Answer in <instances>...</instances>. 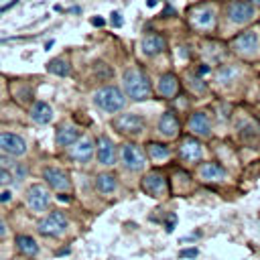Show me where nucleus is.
Returning a JSON list of instances; mask_svg holds the SVG:
<instances>
[{
  "label": "nucleus",
  "mask_w": 260,
  "mask_h": 260,
  "mask_svg": "<svg viewBox=\"0 0 260 260\" xmlns=\"http://www.w3.org/2000/svg\"><path fill=\"white\" fill-rule=\"evenodd\" d=\"M236 128H238V136H240V140L244 144H254L260 138V126L252 118H248V116L244 120H240Z\"/></svg>",
  "instance_id": "obj_21"
},
{
  "label": "nucleus",
  "mask_w": 260,
  "mask_h": 260,
  "mask_svg": "<svg viewBox=\"0 0 260 260\" xmlns=\"http://www.w3.org/2000/svg\"><path fill=\"white\" fill-rule=\"evenodd\" d=\"M187 128L193 136H199V138H207L211 136V120L207 116V112L199 110V112H193L189 116V122H187Z\"/></svg>",
  "instance_id": "obj_14"
},
{
  "label": "nucleus",
  "mask_w": 260,
  "mask_h": 260,
  "mask_svg": "<svg viewBox=\"0 0 260 260\" xmlns=\"http://www.w3.org/2000/svg\"><path fill=\"white\" fill-rule=\"evenodd\" d=\"M260 49V39L256 30H244L232 41V51L244 59H254Z\"/></svg>",
  "instance_id": "obj_4"
},
{
  "label": "nucleus",
  "mask_w": 260,
  "mask_h": 260,
  "mask_svg": "<svg viewBox=\"0 0 260 260\" xmlns=\"http://www.w3.org/2000/svg\"><path fill=\"white\" fill-rule=\"evenodd\" d=\"M199 179L203 183H223L228 179V171L219 162H203L199 167Z\"/></svg>",
  "instance_id": "obj_18"
},
{
  "label": "nucleus",
  "mask_w": 260,
  "mask_h": 260,
  "mask_svg": "<svg viewBox=\"0 0 260 260\" xmlns=\"http://www.w3.org/2000/svg\"><path fill=\"white\" fill-rule=\"evenodd\" d=\"M12 199V193L10 191H2L0 193V203H6V201H10Z\"/></svg>",
  "instance_id": "obj_35"
},
{
  "label": "nucleus",
  "mask_w": 260,
  "mask_h": 260,
  "mask_svg": "<svg viewBox=\"0 0 260 260\" xmlns=\"http://www.w3.org/2000/svg\"><path fill=\"white\" fill-rule=\"evenodd\" d=\"M93 152H95V146H93V140L91 138H79L75 144H71V150H69V154H71V158L73 160H77V162H87L91 156H93Z\"/></svg>",
  "instance_id": "obj_19"
},
{
  "label": "nucleus",
  "mask_w": 260,
  "mask_h": 260,
  "mask_svg": "<svg viewBox=\"0 0 260 260\" xmlns=\"http://www.w3.org/2000/svg\"><path fill=\"white\" fill-rule=\"evenodd\" d=\"M120 160H122V167L126 171H130V173L144 171V167H146V156L140 150V146H136L134 142L122 144V148H120Z\"/></svg>",
  "instance_id": "obj_7"
},
{
  "label": "nucleus",
  "mask_w": 260,
  "mask_h": 260,
  "mask_svg": "<svg viewBox=\"0 0 260 260\" xmlns=\"http://www.w3.org/2000/svg\"><path fill=\"white\" fill-rule=\"evenodd\" d=\"M12 173L8 171V169H4V167H0V187H4V185H10L12 183Z\"/></svg>",
  "instance_id": "obj_31"
},
{
  "label": "nucleus",
  "mask_w": 260,
  "mask_h": 260,
  "mask_svg": "<svg viewBox=\"0 0 260 260\" xmlns=\"http://www.w3.org/2000/svg\"><path fill=\"white\" fill-rule=\"evenodd\" d=\"M47 71H51V73H55L59 77H65V75L71 73V65H69L67 59H51L47 63Z\"/></svg>",
  "instance_id": "obj_27"
},
{
  "label": "nucleus",
  "mask_w": 260,
  "mask_h": 260,
  "mask_svg": "<svg viewBox=\"0 0 260 260\" xmlns=\"http://www.w3.org/2000/svg\"><path fill=\"white\" fill-rule=\"evenodd\" d=\"M126 93L116 85H104L93 91V104L108 114H116L126 106Z\"/></svg>",
  "instance_id": "obj_2"
},
{
  "label": "nucleus",
  "mask_w": 260,
  "mask_h": 260,
  "mask_svg": "<svg viewBox=\"0 0 260 260\" xmlns=\"http://www.w3.org/2000/svg\"><path fill=\"white\" fill-rule=\"evenodd\" d=\"M165 47H167V41L158 32H148L140 39V53L144 57H156L158 53L165 51Z\"/></svg>",
  "instance_id": "obj_16"
},
{
  "label": "nucleus",
  "mask_w": 260,
  "mask_h": 260,
  "mask_svg": "<svg viewBox=\"0 0 260 260\" xmlns=\"http://www.w3.org/2000/svg\"><path fill=\"white\" fill-rule=\"evenodd\" d=\"M16 4H18V0H12V2H8V4H4V6L0 8V12H6L8 8H12V6H16Z\"/></svg>",
  "instance_id": "obj_36"
},
{
  "label": "nucleus",
  "mask_w": 260,
  "mask_h": 260,
  "mask_svg": "<svg viewBox=\"0 0 260 260\" xmlns=\"http://www.w3.org/2000/svg\"><path fill=\"white\" fill-rule=\"evenodd\" d=\"M112 126L124 134V136H130V138H138L144 128H146V120L140 116V114H134V112H124V114H118L114 120H112Z\"/></svg>",
  "instance_id": "obj_3"
},
{
  "label": "nucleus",
  "mask_w": 260,
  "mask_h": 260,
  "mask_svg": "<svg viewBox=\"0 0 260 260\" xmlns=\"http://www.w3.org/2000/svg\"><path fill=\"white\" fill-rule=\"evenodd\" d=\"M179 256L181 258H195L197 256V248H185V250L179 252Z\"/></svg>",
  "instance_id": "obj_33"
},
{
  "label": "nucleus",
  "mask_w": 260,
  "mask_h": 260,
  "mask_svg": "<svg viewBox=\"0 0 260 260\" xmlns=\"http://www.w3.org/2000/svg\"><path fill=\"white\" fill-rule=\"evenodd\" d=\"M67 225H69L67 215H65L63 211L55 209V211H49V213H47V215L37 223V230H39V234H43V236L57 238V236L65 234Z\"/></svg>",
  "instance_id": "obj_5"
},
{
  "label": "nucleus",
  "mask_w": 260,
  "mask_h": 260,
  "mask_svg": "<svg viewBox=\"0 0 260 260\" xmlns=\"http://www.w3.org/2000/svg\"><path fill=\"white\" fill-rule=\"evenodd\" d=\"M95 189L102 195H112L118 189V177L114 173H100L95 177Z\"/></svg>",
  "instance_id": "obj_24"
},
{
  "label": "nucleus",
  "mask_w": 260,
  "mask_h": 260,
  "mask_svg": "<svg viewBox=\"0 0 260 260\" xmlns=\"http://www.w3.org/2000/svg\"><path fill=\"white\" fill-rule=\"evenodd\" d=\"M156 4V0H148V6H154Z\"/></svg>",
  "instance_id": "obj_41"
},
{
  "label": "nucleus",
  "mask_w": 260,
  "mask_h": 260,
  "mask_svg": "<svg viewBox=\"0 0 260 260\" xmlns=\"http://www.w3.org/2000/svg\"><path fill=\"white\" fill-rule=\"evenodd\" d=\"M0 150L10 156H22V154H26L28 146L22 136H18L14 132H0Z\"/></svg>",
  "instance_id": "obj_11"
},
{
  "label": "nucleus",
  "mask_w": 260,
  "mask_h": 260,
  "mask_svg": "<svg viewBox=\"0 0 260 260\" xmlns=\"http://www.w3.org/2000/svg\"><path fill=\"white\" fill-rule=\"evenodd\" d=\"M187 83H189V87H191L195 93H205V91H207V83H205L199 75H189V81H187Z\"/></svg>",
  "instance_id": "obj_29"
},
{
  "label": "nucleus",
  "mask_w": 260,
  "mask_h": 260,
  "mask_svg": "<svg viewBox=\"0 0 260 260\" xmlns=\"http://www.w3.org/2000/svg\"><path fill=\"white\" fill-rule=\"evenodd\" d=\"M95 158H98V162L104 165V167H112V165H116V146H114V142H112L108 136H104V134L98 138Z\"/></svg>",
  "instance_id": "obj_17"
},
{
  "label": "nucleus",
  "mask_w": 260,
  "mask_h": 260,
  "mask_svg": "<svg viewBox=\"0 0 260 260\" xmlns=\"http://www.w3.org/2000/svg\"><path fill=\"white\" fill-rule=\"evenodd\" d=\"M93 71H95V75H98V79H108L110 75H112V69L106 65V63H95L93 65Z\"/></svg>",
  "instance_id": "obj_30"
},
{
  "label": "nucleus",
  "mask_w": 260,
  "mask_h": 260,
  "mask_svg": "<svg viewBox=\"0 0 260 260\" xmlns=\"http://www.w3.org/2000/svg\"><path fill=\"white\" fill-rule=\"evenodd\" d=\"M154 91H156L160 98H165V100L175 98L177 91H179V77H177L175 73H165V75H160L158 81H156V89H154Z\"/></svg>",
  "instance_id": "obj_20"
},
{
  "label": "nucleus",
  "mask_w": 260,
  "mask_h": 260,
  "mask_svg": "<svg viewBox=\"0 0 260 260\" xmlns=\"http://www.w3.org/2000/svg\"><path fill=\"white\" fill-rule=\"evenodd\" d=\"M79 138H81L79 128H77L75 124H69V122H67V124H61L59 130H57V134H55V140H57L59 146H71V144H75Z\"/></svg>",
  "instance_id": "obj_22"
},
{
  "label": "nucleus",
  "mask_w": 260,
  "mask_h": 260,
  "mask_svg": "<svg viewBox=\"0 0 260 260\" xmlns=\"http://www.w3.org/2000/svg\"><path fill=\"white\" fill-rule=\"evenodd\" d=\"M238 77V69L234 65H221L215 73V81L217 83H232Z\"/></svg>",
  "instance_id": "obj_28"
},
{
  "label": "nucleus",
  "mask_w": 260,
  "mask_h": 260,
  "mask_svg": "<svg viewBox=\"0 0 260 260\" xmlns=\"http://www.w3.org/2000/svg\"><path fill=\"white\" fill-rule=\"evenodd\" d=\"M177 154L185 165H195L203 158V146L197 138H183L181 144H179Z\"/></svg>",
  "instance_id": "obj_12"
},
{
  "label": "nucleus",
  "mask_w": 260,
  "mask_h": 260,
  "mask_svg": "<svg viewBox=\"0 0 260 260\" xmlns=\"http://www.w3.org/2000/svg\"><path fill=\"white\" fill-rule=\"evenodd\" d=\"M30 120L37 124H49L53 120V108L43 100L35 102L30 108Z\"/></svg>",
  "instance_id": "obj_23"
},
{
  "label": "nucleus",
  "mask_w": 260,
  "mask_h": 260,
  "mask_svg": "<svg viewBox=\"0 0 260 260\" xmlns=\"http://www.w3.org/2000/svg\"><path fill=\"white\" fill-rule=\"evenodd\" d=\"M43 179H45V183H47L51 189H55V191H69V189H71V179H69V175H67L63 169H59V167H45V169H43Z\"/></svg>",
  "instance_id": "obj_13"
},
{
  "label": "nucleus",
  "mask_w": 260,
  "mask_h": 260,
  "mask_svg": "<svg viewBox=\"0 0 260 260\" xmlns=\"http://www.w3.org/2000/svg\"><path fill=\"white\" fill-rule=\"evenodd\" d=\"M248 2H252L254 6H260V0H248Z\"/></svg>",
  "instance_id": "obj_40"
},
{
  "label": "nucleus",
  "mask_w": 260,
  "mask_h": 260,
  "mask_svg": "<svg viewBox=\"0 0 260 260\" xmlns=\"http://www.w3.org/2000/svg\"><path fill=\"white\" fill-rule=\"evenodd\" d=\"M91 22H93V24H95V26H102V24H104V18H93V20H91Z\"/></svg>",
  "instance_id": "obj_38"
},
{
  "label": "nucleus",
  "mask_w": 260,
  "mask_h": 260,
  "mask_svg": "<svg viewBox=\"0 0 260 260\" xmlns=\"http://www.w3.org/2000/svg\"><path fill=\"white\" fill-rule=\"evenodd\" d=\"M6 236V223L0 219V238H4Z\"/></svg>",
  "instance_id": "obj_37"
},
{
  "label": "nucleus",
  "mask_w": 260,
  "mask_h": 260,
  "mask_svg": "<svg viewBox=\"0 0 260 260\" xmlns=\"http://www.w3.org/2000/svg\"><path fill=\"white\" fill-rule=\"evenodd\" d=\"M179 130H181V122L175 116V112H171V110L162 112L160 118H158V124H156V132L162 138H177Z\"/></svg>",
  "instance_id": "obj_15"
},
{
  "label": "nucleus",
  "mask_w": 260,
  "mask_h": 260,
  "mask_svg": "<svg viewBox=\"0 0 260 260\" xmlns=\"http://www.w3.org/2000/svg\"><path fill=\"white\" fill-rule=\"evenodd\" d=\"M140 187L146 195L154 197V199H162L169 195V183H167V177L158 171H148L142 181H140Z\"/></svg>",
  "instance_id": "obj_8"
},
{
  "label": "nucleus",
  "mask_w": 260,
  "mask_h": 260,
  "mask_svg": "<svg viewBox=\"0 0 260 260\" xmlns=\"http://www.w3.org/2000/svg\"><path fill=\"white\" fill-rule=\"evenodd\" d=\"M146 152H148L150 160H154V162H165V160L171 158V148L162 142H148Z\"/></svg>",
  "instance_id": "obj_25"
},
{
  "label": "nucleus",
  "mask_w": 260,
  "mask_h": 260,
  "mask_svg": "<svg viewBox=\"0 0 260 260\" xmlns=\"http://www.w3.org/2000/svg\"><path fill=\"white\" fill-rule=\"evenodd\" d=\"M24 199H26V205H28V209H30L32 213H43V211H47V209H49V203H51V195H49L47 187L41 185V183L30 185V187L26 189V193H24Z\"/></svg>",
  "instance_id": "obj_9"
},
{
  "label": "nucleus",
  "mask_w": 260,
  "mask_h": 260,
  "mask_svg": "<svg viewBox=\"0 0 260 260\" xmlns=\"http://www.w3.org/2000/svg\"><path fill=\"white\" fill-rule=\"evenodd\" d=\"M16 248L20 254L24 256H37L39 254V244L32 236H26V234H20L16 236Z\"/></svg>",
  "instance_id": "obj_26"
},
{
  "label": "nucleus",
  "mask_w": 260,
  "mask_h": 260,
  "mask_svg": "<svg viewBox=\"0 0 260 260\" xmlns=\"http://www.w3.org/2000/svg\"><path fill=\"white\" fill-rule=\"evenodd\" d=\"M122 91L126 93V98L134 100V102H142L152 95V85H150L148 75L142 69L130 67L122 75Z\"/></svg>",
  "instance_id": "obj_1"
},
{
  "label": "nucleus",
  "mask_w": 260,
  "mask_h": 260,
  "mask_svg": "<svg viewBox=\"0 0 260 260\" xmlns=\"http://www.w3.org/2000/svg\"><path fill=\"white\" fill-rule=\"evenodd\" d=\"M189 22L197 30H211L215 26V8L211 4H195L189 8Z\"/></svg>",
  "instance_id": "obj_6"
},
{
  "label": "nucleus",
  "mask_w": 260,
  "mask_h": 260,
  "mask_svg": "<svg viewBox=\"0 0 260 260\" xmlns=\"http://www.w3.org/2000/svg\"><path fill=\"white\" fill-rule=\"evenodd\" d=\"M175 223H177V215H175V213H171V215H169V219H167V223H165V230L171 234V232L175 230Z\"/></svg>",
  "instance_id": "obj_32"
},
{
  "label": "nucleus",
  "mask_w": 260,
  "mask_h": 260,
  "mask_svg": "<svg viewBox=\"0 0 260 260\" xmlns=\"http://www.w3.org/2000/svg\"><path fill=\"white\" fill-rule=\"evenodd\" d=\"M59 199H61V201H65V203H67V201H69V195H59Z\"/></svg>",
  "instance_id": "obj_39"
},
{
  "label": "nucleus",
  "mask_w": 260,
  "mask_h": 260,
  "mask_svg": "<svg viewBox=\"0 0 260 260\" xmlns=\"http://www.w3.org/2000/svg\"><path fill=\"white\" fill-rule=\"evenodd\" d=\"M228 16L234 24H248L256 16V8L248 0H232L228 4Z\"/></svg>",
  "instance_id": "obj_10"
},
{
  "label": "nucleus",
  "mask_w": 260,
  "mask_h": 260,
  "mask_svg": "<svg viewBox=\"0 0 260 260\" xmlns=\"http://www.w3.org/2000/svg\"><path fill=\"white\" fill-rule=\"evenodd\" d=\"M112 24H114V26H122V16H120V12H112Z\"/></svg>",
  "instance_id": "obj_34"
}]
</instances>
